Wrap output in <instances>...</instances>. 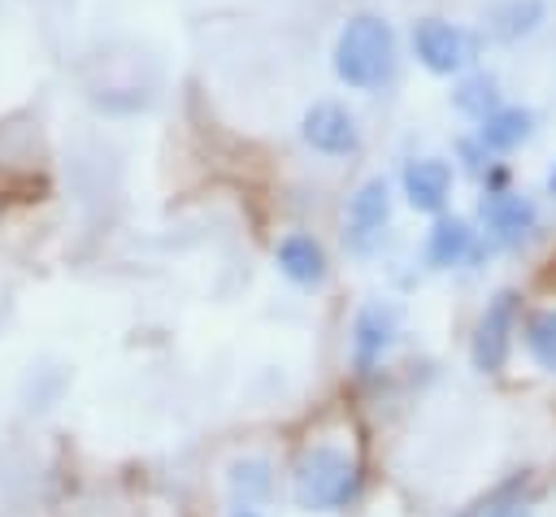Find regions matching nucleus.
<instances>
[{
	"instance_id": "1",
	"label": "nucleus",
	"mask_w": 556,
	"mask_h": 517,
	"mask_svg": "<svg viewBox=\"0 0 556 517\" xmlns=\"http://www.w3.org/2000/svg\"><path fill=\"white\" fill-rule=\"evenodd\" d=\"M330 70L348 91H382L400 70V39L391 17L382 13H352L330 48Z\"/></svg>"
},
{
	"instance_id": "2",
	"label": "nucleus",
	"mask_w": 556,
	"mask_h": 517,
	"mask_svg": "<svg viewBox=\"0 0 556 517\" xmlns=\"http://www.w3.org/2000/svg\"><path fill=\"white\" fill-rule=\"evenodd\" d=\"M291 495L300 508L308 513H334L348 508L361 495V465L348 447L334 443H317L295 461L291 474Z\"/></svg>"
},
{
	"instance_id": "3",
	"label": "nucleus",
	"mask_w": 556,
	"mask_h": 517,
	"mask_svg": "<svg viewBox=\"0 0 556 517\" xmlns=\"http://www.w3.org/2000/svg\"><path fill=\"white\" fill-rule=\"evenodd\" d=\"M482 43L486 39L478 26H465V22H452L439 13L417 17L408 30V48H413L417 65L434 78H460L465 70H473L482 56Z\"/></svg>"
},
{
	"instance_id": "4",
	"label": "nucleus",
	"mask_w": 556,
	"mask_h": 517,
	"mask_svg": "<svg viewBox=\"0 0 556 517\" xmlns=\"http://www.w3.org/2000/svg\"><path fill=\"white\" fill-rule=\"evenodd\" d=\"M300 139L317 152V156H356L361 152V126H356V113L339 100H313L300 117Z\"/></svg>"
},
{
	"instance_id": "5",
	"label": "nucleus",
	"mask_w": 556,
	"mask_h": 517,
	"mask_svg": "<svg viewBox=\"0 0 556 517\" xmlns=\"http://www.w3.org/2000/svg\"><path fill=\"white\" fill-rule=\"evenodd\" d=\"M517 313H521V295L517 291H495L491 304L478 317L473 330V369L482 374H500L508 352H513V330H517Z\"/></svg>"
},
{
	"instance_id": "6",
	"label": "nucleus",
	"mask_w": 556,
	"mask_h": 517,
	"mask_svg": "<svg viewBox=\"0 0 556 517\" xmlns=\"http://www.w3.org/2000/svg\"><path fill=\"white\" fill-rule=\"evenodd\" d=\"M391 226V182L382 174L365 178L348 200V248L356 256H369Z\"/></svg>"
},
{
	"instance_id": "7",
	"label": "nucleus",
	"mask_w": 556,
	"mask_h": 517,
	"mask_svg": "<svg viewBox=\"0 0 556 517\" xmlns=\"http://www.w3.org/2000/svg\"><path fill=\"white\" fill-rule=\"evenodd\" d=\"M478 217H482V230L500 248H521L539 230V204L526 191H513V187L486 191L482 204H478Z\"/></svg>"
},
{
	"instance_id": "8",
	"label": "nucleus",
	"mask_w": 556,
	"mask_h": 517,
	"mask_svg": "<svg viewBox=\"0 0 556 517\" xmlns=\"http://www.w3.org/2000/svg\"><path fill=\"white\" fill-rule=\"evenodd\" d=\"M452 182H456V174H452V165H447L443 156H413V161L404 165V174H400L404 200H408L417 213H434V217L447 209Z\"/></svg>"
},
{
	"instance_id": "9",
	"label": "nucleus",
	"mask_w": 556,
	"mask_h": 517,
	"mask_svg": "<svg viewBox=\"0 0 556 517\" xmlns=\"http://www.w3.org/2000/svg\"><path fill=\"white\" fill-rule=\"evenodd\" d=\"M547 22V0H495L482 13V39L491 43H521L534 39Z\"/></svg>"
},
{
	"instance_id": "10",
	"label": "nucleus",
	"mask_w": 556,
	"mask_h": 517,
	"mask_svg": "<svg viewBox=\"0 0 556 517\" xmlns=\"http://www.w3.org/2000/svg\"><path fill=\"white\" fill-rule=\"evenodd\" d=\"M395 335H400V308L382 304V300L365 304L356 313V326H352V356H356V365L374 369L387 356V348L395 343Z\"/></svg>"
},
{
	"instance_id": "11",
	"label": "nucleus",
	"mask_w": 556,
	"mask_h": 517,
	"mask_svg": "<svg viewBox=\"0 0 556 517\" xmlns=\"http://www.w3.org/2000/svg\"><path fill=\"white\" fill-rule=\"evenodd\" d=\"M534 130H539V113H534L530 104H500V109H491V113L478 122L473 135H478L495 156H504V152H517L521 143H530Z\"/></svg>"
},
{
	"instance_id": "12",
	"label": "nucleus",
	"mask_w": 556,
	"mask_h": 517,
	"mask_svg": "<svg viewBox=\"0 0 556 517\" xmlns=\"http://www.w3.org/2000/svg\"><path fill=\"white\" fill-rule=\"evenodd\" d=\"M274 261H278L282 278H291L295 287H321V282H326V274H330L326 248H321L313 235H304V230L282 235V239H278V248H274Z\"/></svg>"
},
{
	"instance_id": "13",
	"label": "nucleus",
	"mask_w": 556,
	"mask_h": 517,
	"mask_svg": "<svg viewBox=\"0 0 556 517\" xmlns=\"http://www.w3.org/2000/svg\"><path fill=\"white\" fill-rule=\"evenodd\" d=\"M478 256V230L465 222V217H434L430 235H426V261L434 269H456L465 261Z\"/></svg>"
},
{
	"instance_id": "14",
	"label": "nucleus",
	"mask_w": 556,
	"mask_h": 517,
	"mask_svg": "<svg viewBox=\"0 0 556 517\" xmlns=\"http://www.w3.org/2000/svg\"><path fill=\"white\" fill-rule=\"evenodd\" d=\"M452 104H456V113H465V117H473V122H482L491 109H500L504 104V96H500V78L495 74H486V70H465L460 78H456V87H452Z\"/></svg>"
},
{
	"instance_id": "15",
	"label": "nucleus",
	"mask_w": 556,
	"mask_h": 517,
	"mask_svg": "<svg viewBox=\"0 0 556 517\" xmlns=\"http://www.w3.org/2000/svg\"><path fill=\"white\" fill-rule=\"evenodd\" d=\"M521 343L539 369L556 374V308H534L521 326Z\"/></svg>"
},
{
	"instance_id": "16",
	"label": "nucleus",
	"mask_w": 556,
	"mask_h": 517,
	"mask_svg": "<svg viewBox=\"0 0 556 517\" xmlns=\"http://www.w3.org/2000/svg\"><path fill=\"white\" fill-rule=\"evenodd\" d=\"M230 487H235V495H243V504L269 495V465L265 461H239L230 469Z\"/></svg>"
},
{
	"instance_id": "17",
	"label": "nucleus",
	"mask_w": 556,
	"mask_h": 517,
	"mask_svg": "<svg viewBox=\"0 0 556 517\" xmlns=\"http://www.w3.org/2000/svg\"><path fill=\"white\" fill-rule=\"evenodd\" d=\"M513 487H517V482L500 487V491H495L486 504H478V513H469V517H530V513H526V504L513 495Z\"/></svg>"
},
{
	"instance_id": "18",
	"label": "nucleus",
	"mask_w": 556,
	"mask_h": 517,
	"mask_svg": "<svg viewBox=\"0 0 556 517\" xmlns=\"http://www.w3.org/2000/svg\"><path fill=\"white\" fill-rule=\"evenodd\" d=\"M547 196L556 200V161H552V169H547Z\"/></svg>"
},
{
	"instance_id": "19",
	"label": "nucleus",
	"mask_w": 556,
	"mask_h": 517,
	"mask_svg": "<svg viewBox=\"0 0 556 517\" xmlns=\"http://www.w3.org/2000/svg\"><path fill=\"white\" fill-rule=\"evenodd\" d=\"M230 517H261V513H256V508H248V504H243V508H235V513H230Z\"/></svg>"
}]
</instances>
